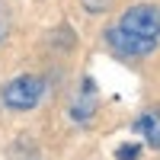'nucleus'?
<instances>
[{"mask_svg": "<svg viewBox=\"0 0 160 160\" xmlns=\"http://www.w3.org/2000/svg\"><path fill=\"white\" fill-rule=\"evenodd\" d=\"M45 93V83L42 77H32V74H22L16 80H10V83L3 87V106L7 109H16V112H26V109H35L38 99H42Z\"/></svg>", "mask_w": 160, "mask_h": 160, "instance_id": "obj_1", "label": "nucleus"}, {"mask_svg": "<svg viewBox=\"0 0 160 160\" xmlns=\"http://www.w3.org/2000/svg\"><path fill=\"white\" fill-rule=\"evenodd\" d=\"M118 26L128 29V32H135V35H141V38L160 42V7H154V3L128 7L122 13V19H118Z\"/></svg>", "mask_w": 160, "mask_h": 160, "instance_id": "obj_2", "label": "nucleus"}, {"mask_svg": "<svg viewBox=\"0 0 160 160\" xmlns=\"http://www.w3.org/2000/svg\"><path fill=\"white\" fill-rule=\"evenodd\" d=\"M106 42H109V48L115 55H122V58H144V55H151L157 48L154 38H141L135 32L122 29V26H112V29L106 32Z\"/></svg>", "mask_w": 160, "mask_h": 160, "instance_id": "obj_3", "label": "nucleus"}, {"mask_svg": "<svg viewBox=\"0 0 160 160\" xmlns=\"http://www.w3.org/2000/svg\"><path fill=\"white\" fill-rule=\"evenodd\" d=\"M135 131H141L148 138L151 148H160V112H144L135 122Z\"/></svg>", "mask_w": 160, "mask_h": 160, "instance_id": "obj_4", "label": "nucleus"}, {"mask_svg": "<svg viewBox=\"0 0 160 160\" xmlns=\"http://www.w3.org/2000/svg\"><path fill=\"white\" fill-rule=\"evenodd\" d=\"M138 154H141L138 144H122V148L115 151V157H118V160H138Z\"/></svg>", "mask_w": 160, "mask_h": 160, "instance_id": "obj_5", "label": "nucleus"}, {"mask_svg": "<svg viewBox=\"0 0 160 160\" xmlns=\"http://www.w3.org/2000/svg\"><path fill=\"white\" fill-rule=\"evenodd\" d=\"M10 35V10H7V3L0 0V42Z\"/></svg>", "mask_w": 160, "mask_h": 160, "instance_id": "obj_6", "label": "nucleus"}, {"mask_svg": "<svg viewBox=\"0 0 160 160\" xmlns=\"http://www.w3.org/2000/svg\"><path fill=\"white\" fill-rule=\"evenodd\" d=\"M83 3V10H90V13H106L112 7V0H80Z\"/></svg>", "mask_w": 160, "mask_h": 160, "instance_id": "obj_7", "label": "nucleus"}]
</instances>
